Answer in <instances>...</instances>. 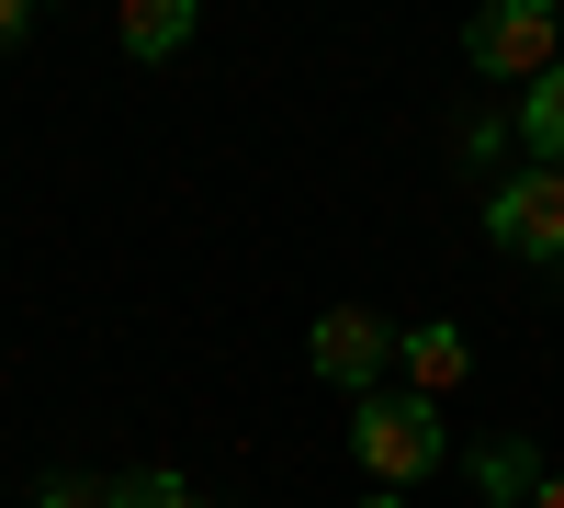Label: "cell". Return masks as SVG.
<instances>
[{
	"label": "cell",
	"mask_w": 564,
	"mask_h": 508,
	"mask_svg": "<svg viewBox=\"0 0 564 508\" xmlns=\"http://www.w3.org/2000/svg\"><path fill=\"white\" fill-rule=\"evenodd\" d=\"M350 452H361V464H372V486H384V497H406L417 475H441V407L430 396H361L350 407Z\"/></svg>",
	"instance_id": "1"
},
{
	"label": "cell",
	"mask_w": 564,
	"mask_h": 508,
	"mask_svg": "<svg viewBox=\"0 0 564 508\" xmlns=\"http://www.w3.org/2000/svg\"><path fill=\"white\" fill-rule=\"evenodd\" d=\"M463 57H475L486 79H542L553 57H564V12H553V0H497V12H475V23H463Z\"/></svg>",
	"instance_id": "2"
},
{
	"label": "cell",
	"mask_w": 564,
	"mask_h": 508,
	"mask_svg": "<svg viewBox=\"0 0 564 508\" xmlns=\"http://www.w3.org/2000/svg\"><path fill=\"white\" fill-rule=\"evenodd\" d=\"M486 238L520 260H564V170H520L486 193Z\"/></svg>",
	"instance_id": "3"
},
{
	"label": "cell",
	"mask_w": 564,
	"mask_h": 508,
	"mask_svg": "<svg viewBox=\"0 0 564 508\" xmlns=\"http://www.w3.org/2000/svg\"><path fill=\"white\" fill-rule=\"evenodd\" d=\"M305 361H316L327 385H350V396H384L395 339H384V316H372V305H327V316H316V339H305Z\"/></svg>",
	"instance_id": "4"
},
{
	"label": "cell",
	"mask_w": 564,
	"mask_h": 508,
	"mask_svg": "<svg viewBox=\"0 0 564 508\" xmlns=\"http://www.w3.org/2000/svg\"><path fill=\"white\" fill-rule=\"evenodd\" d=\"M395 361H406V396H452L463 374H475L463 328H441V316H430V328H406V339H395Z\"/></svg>",
	"instance_id": "5"
},
{
	"label": "cell",
	"mask_w": 564,
	"mask_h": 508,
	"mask_svg": "<svg viewBox=\"0 0 564 508\" xmlns=\"http://www.w3.org/2000/svg\"><path fill=\"white\" fill-rule=\"evenodd\" d=\"M520 148H531V170H564V57L520 90Z\"/></svg>",
	"instance_id": "6"
},
{
	"label": "cell",
	"mask_w": 564,
	"mask_h": 508,
	"mask_svg": "<svg viewBox=\"0 0 564 508\" xmlns=\"http://www.w3.org/2000/svg\"><path fill=\"white\" fill-rule=\"evenodd\" d=\"M113 34H124V57H170V45L193 34V0H124Z\"/></svg>",
	"instance_id": "7"
},
{
	"label": "cell",
	"mask_w": 564,
	"mask_h": 508,
	"mask_svg": "<svg viewBox=\"0 0 564 508\" xmlns=\"http://www.w3.org/2000/svg\"><path fill=\"white\" fill-rule=\"evenodd\" d=\"M475 486H486L497 508H531V486H542V464H531V441H486V452H475Z\"/></svg>",
	"instance_id": "8"
},
{
	"label": "cell",
	"mask_w": 564,
	"mask_h": 508,
	"mask_svg": "<svg viewBox=\"0 0 564 508\" xmlns=\"http://www.w3.org/2000/svg\"><path fill=\"white\" fill-rule=\"evenodd\" d=\"M102 508H204V486H181L170 464H148V475H113Z\"/></svg>",
	"instance_id": "9"
},
{
	"label": "cell",
	"mask_w": 564,
	"mask_h": 508,
	"mask_svg": "<svg viewBox=\"0 0 564 508\" xmlns=\"http://www.w3.org/2000/svg\"><path fill=\"white\" fill-rule=\"evenodd\" d=\"M34 34V0H0V45H23Z\"/></svg>",
	"instance_id": "10"
},
{
	"label": "cell",
	"mask_w": 564,
	"mask_h": 508,
	"mask_svg": "<svg viewBox=\"0 0 564 508\" xmlns=\"http://www.w3.org/2000/svg\"><path fill=\"white\" fill-rule=\"evenodd\" d=\"M45 508H102V486H45Z\"/></svg>",
	"instance_id": "11"
},
{
	"label": "cell",
	"mask_w": 564,
	"mask_h": 508,
	"mask_svg": "<svg viewBox=\"0 0 564 508\" xmlns=\"http://www.w3.org/2000/svg\"><path fill=\"white\" fill-rule=\"evenodd\" d=\"M531 508H564V475H542V486H531Z\"/></svg>",
	"instance_id": "12"
},
{
	"label": "cell",
	"mask_w": 564,
	"mask_h": 508,
	"mask_svg": "<svg viewBox=\"0 0 564 508\" xmlns=\"http://www.w3.org/2000/svg\"><path fill=\"white\" fill-rule=\"evenodd\" d=\"M361 508H406V497H384V486H372V497H361Z\"/></svg>",
	"instance_id": "13"
}]
</instances>
